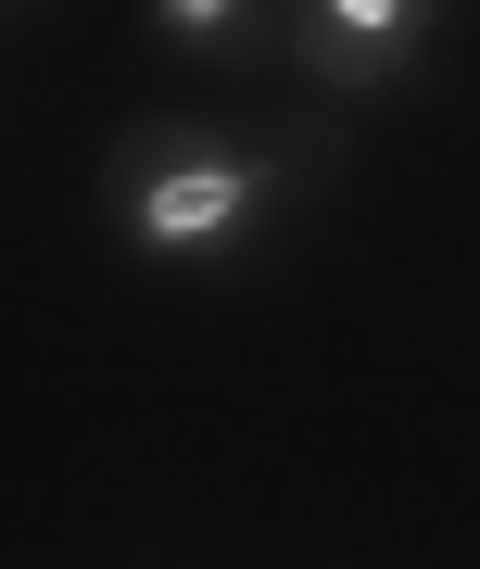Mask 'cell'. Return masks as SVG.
Wrapping results in <instances>:
<instances>
[{"label": "cell", "mask_w": 480, "mask_h": 569, "mask_svg": "<svg viewBox=\"0 0 480 569\" xmlns=\"http://www.w3.org/2000/svg\"><path fill=\"white\" fill-rule=\"evenodd\" d=\"M354 164V127L341 114H266V127H228V114H140L101 140V228L152 266H253L279 253V228L341 190Z\"/></svg>", "instance_id": "1"}, {"label": "cell", "mask_w": 480, "mask_h": 569, "mask_svg": "<svg viewBox=\"0 0 480 569\" xmlns=\"http://www.w3.org/2000/svg\"><path fill=\"white\" fill-rule=\"evenodd\" d=\"M456 13L468 0H279V77L303 89L317 114H380V102H418L456 51Z\"/></svg>", "instance_id": "2"}, {"label": "cell", "mask_w": 480, "mask_h": 569, "mask_svg": "<svg viewBox=\"0 0 480 569\" xmlns=\"http://www.w3.org/2000/svg\"><path fill=\"white\" fill-rule=\"evenodd\" d=\"M140 39L190 77H279V0H140Z\"/></svg>", "instance_id": "3"}, {"label": "cell", "mask_w": 480, "mask_h": 569, "mask_svg": "<svg viewBox=\"0 0 480 569\" xmlns=\"http://www.w3.org/2000/svg\"><path fill=\"white\" fill-rule=\"evenodd\" d=\"M51 13V0H0V39H26V26H39Z\"/></svg>", "instance_id": "4"}]
</instances>
